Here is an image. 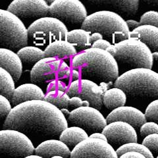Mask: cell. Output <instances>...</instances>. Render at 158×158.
I'll list each match as a JSON object with an SVG mask.
<instances>
[{"instance_id": "6da1fadb", "label": "cell", "mask_w": 158, "mask_h": 158, "mask_svg": "<svg viewBox=\"0 0 158 158\" xmlns=\"http://www.w3.org/2000/svg\"><path fill=\"white\" fill-rule=\"evenodd\" d=\"M5 129L21 132L28 137H59L68 127L61 110L44 100H32L13 107L3 123Z\"/></svg>"}, {"instance_id": "7a4b0ae2", "label": "cell", "mask_w": 158, "mask_h": 158, "mask_svg": "<svg viewBox=\"0 0 158 158\" xmlns=\"http://www.w3.org/2000/svg\"><path fill=\"white\" fill-rule=\"evenodd\" d=\"M72 66L81 75L95 82H110L118 78L117 61L106 50L90 48L78 53L73 58Z\"/></svg>"}, {"instance_id": "3957f363", "label": "cell", "mask_w": 158, "mask_h": 158, "mask_svg": "<svg viewBox=\"0 0 158 158\" xmlns=\"http://www.w3.org/2000/svg\"><path fill=\"white\" fill-rule=\"evenodd\" d=\"M81 28L90 34L100 33L113 44L130 38L131 31L127 21L120 15L111 11H100L88 15Z\"/></svg>"}, {"instance_id": "277c9868", "label": "cell", "mask_w": 158, "mask_h": 158, "mask_svg": "<svg viewBox=\"0 0 158 158\" xmlns=\"http://www.w3.org/2000/svg\"><path fill=\"white\" fill-rule=\"evenodd\" d=\"M113 86L128 97L158 99V73L152 69H131L118 77Z\"/></svg>"}, {"instance_id": "5b68a950", "label": "cell", "mask_w": 158, "mask_h": 158, "mask_svg": "<svg viewBox=\"0 0 158 158\" xmlns=\"http://www.w3.org/2000/svg\"><path fill=\"white\" fill-rule=\"evenodd\" d=\"M107 52L114 57L117 63L134 69H152L154 63L152 52L146 44L129 38L111 45Z\"/></svg>"}, {"instance_id": "8992f818", "label": "cell", "mask_w": 158, "mask_h": 158, "mask_svg": "<svg viewBox=\"0 0 158 158\" xmlns=\"http://www.w3.org/2000/svg\"><path fill=\"white\" fill-rule=\"evenodd\" d=\"M28 31L22 20L7 10H0V45L13 52L26 47Z\"/></svg>"}, {"instance_id": "52a82bcc", "label": "cell", "mask_w": 158, "mask_h": 158, "mask_svg": "<svg viewBox=\"0 0 158 158\" xmlns=\"http://www.w3.org/2000/svg\"><path fill=\"white\" fill-rule=\"evenodd\" d=\"M28 31L34 44L45 48L54 42L65 40L69 32L65 23L52 17L35 20L28 27Z\"/></svg>"}, {"instance_id": "ba28073f", "label": "cell", "mask_w": 158, "mask_h": 158, "mask_svg": "<svg viewBox=\"0 0 158 158\" xmlns=\"http://www.w3.org/2000/svg\"><path fill=\"white\" fill-rule=\"evenodd\" d=\"M35 149L31 140L24 133L10 129L0 131L1 154L6 158H24L33 155Z\"/></svg>"}, {"instance_id": "9c48e42d", "label": "cell", "mask_w": 158, "mask_h": 158, "mask_svg": "<svg viewBox=\"0 0 158 158\" xmlns=\"http://www.w3.org/2000/svg\"><path fill=\"white\" fill-rule=\"evenodd\" d=\"M114 84L113 82H101L100 85L88 79L73 81L67 88V94L70 97H79L90 103V106L100 110L105 93Z\"/></svg>"}, {"instance_id": "30bf717a", "label": "cell", "mask_w": 158, "mask_h": 158, "mask_svg": "<svg viewBox=\"0 0 158 158\" xmlns=\"http://www.w3.org/2000/svg\"><path fill=\"white\" fill-rule=\"evenodd\" d=\"M49 16L64 23L82 24L88 17L84 4L79 0H55L49 5Z\"/></svg>"}, {"instance_id": "8fae6325", "label": "cell", "mask_w": 158, "mask_h": 158, "mask_svg": "<svg viewBox=\"0 0 158 158\" xmlns=\"http://www.w3.org/2000/svg\"><path fill=\"white\" fill-rule=\"evenodd\" d=\"M68 118L71 124L82 128L90 135L102 132L107 125L106 118L100 111L90 106L73 110Z\"/></svg>"}, {"instance_id": "7c38bea8", "label": "cell", "mask_w": 158, "mask_h": 158, "mask_svg": "<svg viewBox=\"0 0 158 158\" xmlns=\"http://www.w3.org/2000/svg\"><path fill=\"white\" fill-rule=\"evenodd\" d=\"M70 158H118L107 142L88 137L71 151Z\"/></svg>"}, {"instance_id": "4fadbf2b", "label": "cell", "mask_w": 158, "mask_h": 158, "mask_svg": "<svg viewBox=\"0 0 158 158\" xmlns=\"http://www.w3.org/2000/svg\"><path fill=\"white\" fill-rule=\"evenodd\" d=\"M7 10L22 21L38 20L49 16V5L44 0H14Z\"/></svg>"}, {"instance_id": "5bb4252c", "label": "cell", "mask_w": 158, "mask_h": 158, "mask_svg": "<svg viewBox=\"0 0 158 158\" xmlns=\"http://www.w3.org/2000/svg\"><path fill=\"white\" fill-rule=\"evenodd\" d=\"M107 139V142L114 149L131 142H137L138 136L135 128L122 121L109 123L102 132Z\"/></svg>"}, {"instance_id": "9a60e30c", "label": "cell", "mask_w": 158, "mask_h": 158, "mask_svg": "<svg viewBox=\"0 0 158 158\" xmlns=\"http://www.w3.org/2000/svg\"><path fill=\"white\" fill-rule=\"evenodd\" d=\"M61 61L60 59L53 57L42 59L31 69V82L34 85H42L57 80Z\"/></svg>"}, {"instance_id": "2e32d148", "label": "cell", "mask_w": 158, "mask_h": 158, "mask_svg": "<svg viewBox=\"0 0 158 158\" xmlns=\"http://www.w3.org/2000/svg\"><path fill=\"white\" fill-rule=\"evenodd\" d=\"M107 124L115 121L128 123L138 129L147 122L144 113L138 109L131 106H123L111 111L106 118Z\"/></svg>"}, {"instance_id": "e0dca14e", "label": "cell", "mask_w": 158, "mask_h": 158, "mask_svg": "<svg viewBox=\"0 0 158 158\" xmlns=\"http://www.w3.org/2000/svg\"><path fill=\"white\" fill-rule=\"evenodd\" d=\"M35 154L44 158H52L54 156H62L69 158L71 151L60 140L48 139L40 143L35 149Z\"/></svg>"}, {"instance_id": "ac0fdd59", "label": "cell", "mask_w": 158, "mask_h": 158, "mask_svg": "<svg viewBox=\"0 0 158 158\" xmlns=\"http://www.w3.org/2000/svg\"><path fill=\"white\" fill-rule=\"evenodd\" d=\"M45 94L42 89L33 83L24 84L18 86L11 99L14 107L32 100H44Z\"/></svg>"}, {"instance_id": "d6986e66", "label": "cell", "mask_w": 158, "mask_h": 158, "mask_svg": "<svg viewBox=\"0 0 158 158\" xmlns=\"http://www.w3.org/2000/svg\"><path fill=\"white\" fill-rule=\"evenodd\" d=\"M0 65L18 81L23 73V62L17 53L8 49L0 48Z\"/></svg>"}, {"instance_id": "ffe728a7", "label": "cell", "mask_w": 158, "mask_h": 158, "mask_svg": "<svg viewBox=\"0 0 158 158\" xmlns=\"http://www.w3.org/2000/svg\"><path fill=\"white\" fill-rule=\"evenodd\" d=\"M130 38L135 39L144 43L152 52H158V28L142 25L131 32Z\"/></svg>"}, {"instance_id": "44dd1931", "label": "cell", "mask_w": 158, "mask_h": 158, "mask_svg": "<svg viewBox=\"0 0 158 158\" xmlns=\"http://www.w3.org/2000/svg\"><path fill=\"white\" fill-rule=\"evenodd\" d=\"M44 52L46 57H53L60 60L74 57L77 55L76 48L65 40L50 44L44 49Z\"/></svg>"}, {"instance_id": "7402d4cb", "label": "cell", "mask_w": 158, "mask_h": 158, "mask_svg": "<svg viewBox=\"0 0 158 158\" xmlns=\"http://www.w3.org/2000/svg\"><path fill=\"white\" fill-rule=\"evenodd\" d=\"M90 3L96 5H103L111 7L120 14L125 15L127 17L135 15L140 2L138 0H115V1H105V0H93Z\"/></svg>"}, {"instance_id": "603a6c76", "label": "cell", "mask_w": 158, "mask_h": 158, "mask_svg": "<svg viewBox=\"0 0 158 158\" xmlns=\"http://www.w3.org/2000/svg\"><path fill=\"white\" fill-rule=\"evenodd\" d=\"M91 34L83 29H75L67 32L65 40L78 51H85L92 48V43L90 40Z\"/></svg>"}, {"instance_id": "cb8c5ba5", "label": "cell", "mask_w": 158, "mask_h": 158, "mask_svg": "<svg viewBox=\"0 0 158 158\" xmlns=\"http://www.w3.org/2000/svg\"><path fill=\"white\" fill-rule=\"evenodd\" d=\"M89 137L88 133L78 127H67L59 136V140L69 147L75 148Z\"/></svg>"}, {"instance_id": "d4e9b609", "label": "cell", "mask_w": 158, "mask_h": 158, "mask_svg": "<svg viewBox=\"0 0 158 158\" xmlns=\"http://www.w3.org/2000/svg\"><path fill=\"white\" fill-rule=\"evenodd\" d=\"M127 94L118 88H112L105 93L103 98V104L110 110L125 106L127 102Z\"/></svg>"}, {"instance_id": "484cf974", "label": "cell", "mask_w": 158, "mask_h": 158, "mask_svg": "<svg viewBox=\"0 0 158 158\" xmlns=\"http://www.w3.org/2000/svg\"><path fill=\"white\" fill-rule=\"evenodd\" d=\"M18 56L21 59L23 63L32 65L46 58L44 50L36 46H26L17 52Z\"/></svg>"}, {"instance_id": "4316f807", "label": "cell", "mask_w": 158, "mask_h": 158, "mask_svg": "<svg viewBox=\"0 0 158 158\" xmlns=\"http://www.w3.org/2000/svg\"><path fill=\"white\" fill-rule=\"evenodd\" d=\"M15 82L12 76L7 71L2 68L0 69V94L9 101L11 100L16 89Z\"/></svg>"}, {"instance_id": "83f0119b", "label": "cell", "mask_w": 158, "mask_h": 158, "mask_svg": "<svg viewBox=\"0 0 158 158\" xmlns=\"http://www.w3.org/2000/svg\"><path fill=\"white\" fill-rule=\"evenodd\" d=\"M70 96L67 92L62 91H52L48 92L44 98V101L52 103L59 110L69 107Z\"/></svg>"}, {"instance_id": "f1b7e54d", "label": "cell", "mask_w": 158, "mask_h": 158, "mask_svg": "<svg viewBox=\"0 0 158 158\" xmlns=\"http://www.w3.org/2000/svg\"><path fill=\"white\" fill-rule=\"evenodd\" d=\"M138 152L144 155L146 158H155L151 151L147 147L142 144H138L137 142H131L125 144L116 150L118 157H120L127 152Z\"/></svg>"}, {"instance_id": "f546056e", "label": "cell", "mask_w": 158, "mask_h": 158, "mask_svg": "<svg viewBox=\"0 0 158 158\" xmlns=\"http://www.w3.org/2000/svg\"><path fill=\"white\" fill-rule=\"evenodd\" d=\"M141 25H150L158 28V12L149 11L144 13L140 17Z\"/></svg>"}, {"instance_id": "4dcf8cb0", "label": "cell", "mask_w": 158, "mask_h": 158, "mask_svg": "<svg viewBox=\"0 0 158 158\" xmlns=\"http://www.w3.org/2000/svg\"><path fill=\"white\" fill-rule=\"evenodd\" d=\"M145 116L147 121H152L158 124V99L152 102L146 109Z\"/></svg>"}, {"instance_id": "1f68e13d", "label": "cell", "mask_w": 158, "mask_h": 158, "mask_svg": "<svg viewBox=\"0 0 158 158\" xmlns=\"http://www.w3.org/2000/svg\"><path fill=\"white\" fill-rule=\"evenodd\" d=\"M142 144L147 147L152 154H158V134L151 135L145 137L142 141Z\"/></svg>"}, {"instance_id": "d6a6232c", "label": "cell", "mask_w": 158, "mask_h": 158, "mask_svg": "<svg viewBox=\"0 0 158 158\" xmlns=\"http://www.w3.org/2000/svg\"><path fill=\"white\" fill-rule=\"evenodd\" d=\"M140 132L141 136L144 137L154 134H158V124L152 121L146 122L140 127Z\"/></svg>"}, {"instance_id": "836d02e7", "label": "cell", "mask_w": 158, "mask_h": 158, "mask_svg": "<svg viewBox=\"0 0 158 158\" xmlns=\"http://www.w3.org/2000/svg\"><path fill=\"white\" fill-rule=\"evenodd\" d=\"M12 110L13 108L8 99L0 95V116L2 119L3 118H6Z\"/></svg>"}, {"instance_id": "e575fe53", "label": "cell", "mask_w": 158, "mask_h": 158, "mask_svg": "<svg viewBox=\"0 0 158 158\" xmlns=\"http://www.w3.org/2000/svg\"><path fill=\"white\" fill-rule=\"evenodd\" d=\"M65 90H67L65 84L59 80H55L51 82L47 88V90L49 91V92L52 91L65 92Z\"/></svg>"}, {"instance_id": "d590c367", "label": "cell", "mask_w": 158, "mask_h": 158, "mask_svg": "<svg viewBox=\"0 0 158 158\" xmlns=\"http://www.w3.org/2000/svg\"><path fill=\"white\" fill-rule=\"evenodd\" d=\"M71 72L72 71H71V68L67 65V64L65 62L61 61L60 68H59V70L57 80L69 78L71 75Z\"/></svg>"}, {"instance_id": "8d00e7d4", "label": "cell", "mask_w": 158, "mask_h": 158, "mask_svg": "<svg viewBox=\"0 0 158 158\" xmlns=\"http://www.w3.org/2000/svg\"><path fill=\"white\" fill-rule=\"evenodd\" d=\"M111 45V42L106 40L102 39L92 44V48L100 49H103V50H107V49Z\"/></svg>"}, {"instance_id": "74e56055", "label": "cell", "mask_w": 158, "mask_h": 158, "mask_svg": "<svg viewBox=\"0 0 158 158\" xmlns=\"http://www.w3.org/2000/svg\"><path fill=\"white\" fill-rule=\"evenodd\" d=\"M83 102L81 98L79 97H72L70 99V102H69V107L73 110H76L77 108L83 107Z\"/></svg>"}, {"instance_id": "f35d334b", "label": "cell", "mask_w": 158, "mask_h": 158, "mask_svg": "<svg viewBox=\"0 0 158 158\" xmlns=\"http://www.w3.org/2000/svg\"><path fill=\"white\" fill-rule=\"evenodd\" d=\"M118 158H146L144 155L138 152H127L125 154H123Z\"/></svg>"}, {"instance_id": "ab89813d", "label": "cell", "mask_w": 158, "mask_h": 158, "mask_svg": "<svg viewBox=\"0 0 158 158\" xmlns=\"http://www.w3.org/2000/svg\"><path fill=\"white\" fill-rule=\"evenodd\" d=\"M127 23L128 24V28H129L130 30H132V31H134L135 29L137 28L138 27L142 26L140 22H138L135 21V20H132V19L127 20Z\"/></svg>"}, {"instance_id": "60d3db41", "label": "cell", "mask_w": 158, "mask_h": 158, "mask_svg": "<svg viewBox=\"0 0 158 158\" xmlns=\"http://www.w3.org/2000/svg\"><path fill=\"white\" fill-rule=\"evenodd\" d=\"M91 138H97V139H100L102 140H104L106 142H107V139L104 134H103L102 132H96L92 134L89 136Z\"/></svg>"}, {"instance_id": "b9f144b4", "label": "cell", "mask_w": 158, "mask_h": 158, "mask_svg": "<svg viewBox=\"0 0 158 158\" xmlns=\"http://www.w3.org/2000/svg\"><path fill=\"white\" fill-rule=\"evenodd\" d=\"M103 38V36L100 33L95 32V33L91 34L90 40H91V42H92V44L94 43L95 42H96L98 40H102Z\"/></svg>"}, {"instance_id": "7bdbcfd3", "label": "cell", "mask_w": 158, "mask_h": 158, "mask_svg": "<svg viewBox=\"0 0 158 158\" xmlns=\"http://www.w3.org/2000/svg\"><path fill=\"white\" fill-rule=\"evenodd\" d=\"M71 75H72V78L74 79L75 81H77V80H79V78H80V73H79V72L77 70H75V69H73V70L71 72Z\"/></svg>"}, {"instance_id": "ee69618b", "label": "cell", "mask_w": 158, "mask_h": 158, "mask_svg": "<svg viewBox=\"0 0 158 158\" xmlns=\"http://www.w3.org/2000/svg\"><path fill=\"white\" fill-rule=\"evenodd\" d=\"M146 3L152 5L153 6L158 7V0H148V1H145Z\"/></svg>"}, {"instance_id": "f6af8a7d", "label": "cell", "mask_w": 158, "mask_h": 158, "mask_svg": "<svg viewBox=\"0 0 158 158\" xmlns=\"http://www.w3.org/2000/svg\"><path fill=\"white\" fill-rule=\"evenodd\" d=\"M61 111L62 112V113L64 115H67L68 117L69 116V115H70V113H71V112L69 111V110H67V108L62 109V110H61Z\"/></svg>"}, {"instance_id": "bcb514c9", "label": "cell", "mask_w": 158, "mask_h": 158, "mask_svg": "<svg viewBox=\"0 0 158 158\" xmlns=\"http://www.w3.org/2000/svg\"><path fill=\"white\" fill-rule=\"evenodd\" d=\"M152 56H153V59H154V60L158 62V52L152 53Z\"/></svg>"}, {"instance_id": "7dc6e473", "label": "cell", "mask_w": 158, "mask_h": 158, "mask_svg": "<svg viewBox=\"0 0 158 158\" xmlns=\"http://www.w3.org/2000/svg\"><path fill=\"white\" fill-rule=\"evenodd\" d=\"M24 158H44V157H41V156H38V155H31V156H27V157H24Z\"/></svg>"}, {"instance_id": "c3c4849f", "label": "cell", "mask_w": 158, "mask_h": 158, "mask_svg": "<svg viewBox=\"0 0 158 158\" xmlns=\"http://www.w3.org/2000/svg\"><path fill=\"white\" fill-rule=\"evenodd\" d=\"M52 158H65V157H63L62 156H54V157H53Z\"/></svg>"}, {"instance_id": "681fc988", "label": "cell", "mask_w": 158, "mask_h": 158, "mask_svg": "<svg viewBox=\"0 0 158 158\" xmlns=\"http://www.w3.org/2000/svg\"><path fill=\"white\" fill-rule=\"evenodd\" d=\"M7 158H12V157H7Z\"/></svg>"}, {"instance_id": "f907efd6", "label": "cell", "mask_w": 158, "mask_h": 158, "mask_svg": "<svg viewBox=\"0 0 158 158\" xmlns=\"http://www.w3.org/2000/svg\"><path fill=\"white\" fill-rule=\"evenodd\" d=\"M156 158H158V156H157V157H156Z\"/></svg>"}]
</instances>
